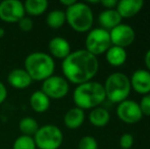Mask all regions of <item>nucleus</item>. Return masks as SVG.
<instances>
[{"label": "nucleus", "instance_id": "nucleus-1", "mask_svg": "<svg viewBox=\"0 0 150 149\" xmlns=\"http://www.w3.org/2000/svg\"><path fill=\"white\" fill-rule=\"evenodd\" d=\"M99 68L97 56L91 54L86 49L71 52L67 57L62 60L61 71L67 82L76 85L92 81Z\"/></svg>", "mask_w": 150, "mask_h": 149}, {"label": "nucleus", "instance_id": "nucleus-2", "mask_svg": "<svg viewBox=\"0 0 150 149\" xmlns=\"http://www.w3.org/2000/svg\"><path fill=\"white\" fill-rule=\"evenodd\" d=\"M73 99L76 107L83 110L93 109L106 99L104 87L102 84L93 81L78 85L74 91Z\"/></svg>", "mask_w": 150, "mask_h": 149}, {"label": "nucleus", "instance_id": "nucleus-3", "mask_svg": "<svg viewBox=\"0 0 150 149\" xmlns=\"http://www.w3.org/2000/svg\"><path fill=\"white\" fill-rule=\"evenodd\" d=\"M25 71L33 81L43 82L53 76L55 71L54 59L45 52H32L25 59Z\"/></svg>", "mask_w": 150, "mask_h": 149}, {"label": "nucleus", "instance_id": "nucleus-4", "mask_svg": "<svg viewBox=\"0 0 150 149\" xmlns=\"http://www.w3.org/2000/svg\"><path fill=\"white\" fill-rule=\"evenodd\" d=\"M67 23L78 33L89 32L93 26L94 16L91 7L84 2H76L65 10Z\"/></svg>", "mask_w": 150, "mask_h": 149}, {"label": "nucleus", "instance_id": "nucleus-5", "mask_svg": "<svg viewBox=\"0 0 150 149\" xmlns=\"http://www.w3.org/2000/svg\"><path fill=\"white\" fill-rule=\"evenodd\" d=\"M103 87L107 99L117 104L128 99L132 89L130 78L124 73H113L109 75Z\"/></svg>", "mask_w": 150, "mask_h": 149}, {"label": "nucleus", "instance_id": "nucleus-6", "mask_svg": "<svg viewBox=\"0 0 150 149\" xmlns=\"http://www.w3.org/2000/svg\"><path fill=\"white\" fill-rule=\"evenodd\" d=\"M37 149H58L62 144L63 134L54 125H45L38 129L33 137Z\"/></svg>", "mask_w": 150, "mask_h": 149}, {"label": "nucleus", "instance_id": "nucleus-7", "mask_svg": "<svg viewBox=\"0 0 150 149\" xmlns=\"http://www.w3.org/2000/svg\"><path fill=\"white\" fill-rule=\"evenodd\" d=\"M86 50L97 56L103 54L111 46L109 32L102 28H96L89 31L85 40Z\"/></svg>", "mask_w": 150, "mask_h": 149}, {"label": "nucleus", "instance_id": "nucleus-8", "mask_svg": "<svg viewBox=\"0 0 150 149\" xmlns=\"http://www.w3.org/2000/svg\"><path fill=\"white\" fill-rule=\"evenodd\" d=\"M69 90V82L61 76L53 75L42 82L41 91L49 99H62Z\"/></svg>", "mask_w": 150, "mask_h": 149}, {"label": "nucleus", "instance_id": "nucleus-9", "mask_svg": "<svg viewBox=\"0 0 150 149\" xmlns=\"http://www.w3.org/2000/svg\"><path fill=\"white\" fill-rule=\"evenodd\" d=\"M26 16L24 2L18 0H3L0 2V20L4 23H18Z\"/></svg>", "mask_w": 150, "mask_h": 149}, {"label": "nucleus", "instance_id": "nucleus-10", "mask_svg": "<svg viewBox=\"0 0 150 149\" xmlns=\"http://www.w3.org/2000/svg\"><path fill=\"white\" fill-rule=\"evenodd\" d=\"M117 115L120 121L126 124H136L143 117L139 103L130 99L119 103L117 107Z\"/></svg>", "mask_w": 150, "mask_h": 149}, {"label": "nucleus", "instance_id": "nucleus-11", "mask_svg": "<svg viewBox=\"0 0 150 149\" xmlns=\"http://www.w3.org/2000/svg\"><path fill=\"white\" fill-rule=\"evenodd\" d=\"M111 45L117 47L126 48L130 46L136 38V33L131 26L126 24H120L109 31Z\"/></svg>", "mask_w": 150, "mask_h": 149}, {"label": "nucleus", "instance_id": "nucleus-12", "mask_svg": "<svg viewBox=\"0 0 150 149\" xmlns=\"http://www.w3.org/2000/svg\"><path fill=\"white\" fill-rule=\"evenodd\" d=\"M131 88L137 93L147 95L150 94V73L147 70H137L130 79Z\"/></svg>", "mask_w": 150, "mask_h": 149}, {"label": "nucleus", "instance_id": "nucleus-13", "mask_svg": "<svg viewBox=\"0 0 150 149\" xmlns=\"http://www.w3.org/2000/svg\"><path fill=\"white\" fill-rule=\"evenodd\" d=\"M49 55L52 58L63 60L71 54V44L63 37H54L48 43Z\"/></svg>", "mask_w": 150, "mask_h": 149}, {"label": "nucleus", "instance_id": "nucleus-14", "mask_svg": "<svg viewBox=\"0 0 150 149\" xmlns=\"http://www.w3.org/2000/svg\"><path fill=\"white\" fill-rule=\"evenodd\" d=\"M7 82L12 88L22 90L28 88L33 83V80L25 68H14L8 74Z\"/></svg>", "mask_w": 150, "mask_h": 149}, {"label": "nucleus", "instance_id": "nucleus-15", "mask_svg": "<svg viewBox=\"0 0 150 149\" xmlns=\"http://www.w3.org/2000/svg\"><path fill=\"white\" fill-rule=\"evenodd\" d=\"M144 2L142 0H122L119 1L115 10L122 18H131L142 9Z\"/></svg>", "mask_w": 150, "mask_h": 149}, {"label": "nucleus", "instance_id": "nucleus-16", "mask_svg": "<svg viewBox=\"0 0 150 149\" xmlns=\"http://www.w3.org/2000/svg\"><path fill=\"white\" fill-rule=\"evenodd\" d=\"M98 23L101 28L109 32L122 24V18L115 9H105L99 13Z\"/></svg>", "mask_w": 150, "mask_h": 149}, {"label": "nucleus", "instance_id": "nucleus-17", "mask_svg": "<svg viewBox=\"0 0 150 149\" xmlns=\"http://www.w3.org/2000/svg\"><path fill=\"white\" fill-rule=\"evenodd\" d=\"M85 121V112L79 107H73L65 112L63 117V123L65 127L71 130L80 128Z\"/></svg>", "mask_w": 150, "mask_h": 149}, {"label": "nucleus", "instance_id": "nucleus-18", "mask_svg": "<svg viewBox=\"0 0 150 149\" xmlns=\"http://www.w3.org/2000/svg\"><path fill=\"white\" fill-rule=\"evenodd\" d=\"M30 106L35 112L43 113L49 109L50 99L41 90H38L32 93L30 97Z\"/></svg>", "mask_w": 150, "mask_h": 149}, {"label": "nucleus", "instance_id": "nucleus-19", "mask_svg": "<svg viewBox=\"0 0 150 149\" xmlns=\"http://www.w3.org/2000/svg\"><path fill=\"white\" fill-rule=\"evenodd\" d=\"M105 56H106L107 62L110 66H120L126 62L127 57H128V53H127L125 48L111 45L109 47V49L105 52Z\"/></svg>", "mask_w": 150, "mask_h": 149}, {"label": "nucleus", "instance_id": "nucleus-20", "mask_svg": "<svg viewBox=\"0 0 150 149\" xmlns=\"http://www.w3.org/2000/svg\"><path fill=\"white\" fill-rule=\"evenodd\" d=\"M109 119H110V114H109L108 110L101 106L93 108L89 113V121L91 125L95 126V127H104L109 123Z\"/></svg>", "mask_w": 150, "mask_h": 149}, {"label": "nucleus", "instance_id": "nucleus-21", "mask_svg": "<svg viewBox=\"0 0 150 149\" xmlns=\"http://www.w3.org/2000/svg\"><path fill=\"white\" fill-rule=\"evenodd\" d=\"M25 12L31 16H39L48 8L47 0H27L24 2Z\"/></svg>", "mask_w": 150, "mask_h": 149}, {"label": "nucleus", "instance_id": "nucleus-22", "mask_svg": "<svg viewBox=\"0 0 150 149\" xmlns=\"http://www.w3.org/2000/svg\"><path fill=\"white\" fill-rule=\"evenodd\" d=\"M65 23H67V18L63 10H51L46 16V25L51 29H59Z\"/></svg>", "mask_w": 150, "mask_h": 149}, {"label": "nucleus", "instance_id": "nucleus-23", "mask_svg": "<svg viewBox=\"0 0 150 149\" xmlns=\"http://www.w3.org/2000/svg\"><path fill=\"white\" fill-rule=\"evenodd\" d=\"M39 128L40 127L38 125V121L31 117H23L18 123V129L22 132V135L25 136L34 137V135L37 133Z\"/></svg>", "mask_w": 150, "mask_h": 149}, {"label": "nucleus", "instance_id": "nucleus-24", "mask_svg": "<svg viewBox=\"0 0 150 149\" xmlns=\"http://www.w3.org/2000/svg\"><path fill=\"white\" fill-rule=\"evenodd\" d=\"M12 149H37L33 137L21 135L13 142Z\"/></svg>", "mask_w": 150, "mask_h": 149}, {"label": "nucleus", "instance_id": "nucleus-25", "mask_svg": "<svg viewBox=\"0 0 150 149\" xmlns=\"http://www.w3.org/2000/svg\"><path fill=\"white\" fill-rule=\"evenodd\" d=\"M79 149H98V143L92 136H84L79 141Z\"/></svg>", "mask_w": 150, "mask_h": 149}, {"label": "nucleus", "instance_id": "nucleus-26", "mask_svg": "<svg viewBox=\"0 0 150 149\" xmlns=\"http://www.w3.org/2000/svg\"><path fill=\"white\" fill-rule=\"evenodd\" d=\"M18 28L21 29V31H23V32H25V33L31 32L34 28L33 20H32L30 16H26L18 20Z\"/></svg>", "mask_w": 150, "mask_h": 149}, {"label": "nucleus", "instance_id": "nucleus-27", "mask_svg": "<svg viewBox=\"0 0 150 149\" xmlns=\"http://www.w3.org/2000/svg\"><path fill=\"white\" fill-rule=\"evenodd\" d=\"M139 106H140V109L143 115L150 117V94L143 96L140 103H139Z\"/></svg>", "mask_w": 150, "mask_h": 149}, {"label": "nucleus", "instance_id": "nucleus-28", "mask_svg": "<svg viewBox=\"0 0 150 149\" xmlns=\"http://www.w3.org/2000/svg\"><path fill=\"white\" fill-rule=\"evenodd\" d=\"M133 144H134V137L131 134L126 133L122 135L120 139V145L122 149H131Z\"/></svg>", "mask_w": 150, "mask_h": 149}, {"label": "nucleus", "instance_id": "nucleus-29", "mask_svg": "<svg viewBox=\"0 0 150 149\" xmlns=\"http://www.w3.org/2000/svg\"><path fill=\"white\" fill-rule=\"evenodd\" d=\"M100 3L106 9H115L119 1H117V0H103V1H100Z\"/></svg>", "mask_w": 150, "mask_h": 149}, {"label": "nucleus", "instance_id": "nucleus-30", "mask_svg": "<svg viewBox=\"0 0 150 149\" xmlns=\"http://www.w3.org/2000/svg\"><path fill=\"white\" fill-rule=\"evenodd\" d=\"M7 98V89L2 82H0V104L3 103Z\"/></svg>", "mask_w": 150, "mask_h": 149}, {"label": "nucleus", "instance_id": "nucleus-31", "mask_svg": "<svg viewBox=\"0 0 150 149\" xmlns=\"http://www.w3.org/2000/svg\"><path fill=\"white\" fill-rule=\"evenodd\" d=\"M144 61H145V64H146L147 71L150 73V49L146 52V54H145Z\"/></svg>", "mask_w": 150, "mask_h": 149}, {"label": "nucleus", "instance_id": "nucleus-32", "mask_svg": "<svg viewBox=\"0 0 150 149\" xmlns=\"http://www.w3.org/2000/svg\"><path fill=\"white\" fill-rule=\"evenodd\" d=\"M76 0H60V3L62 4V5H64L65 7H69V6H71L73 4L76 3Z\"/></svg>", "mask_w": 150, "mask_h": 149}, {"label": "nucleus", "instance_id": "nucleus-33", "mask_svg": "<svg viewBox=\"0 0 150 149\" xmlns=\"http://www.w3.org/2000/svg\"><path fill=\"white\" fill-rule=\"evenodd\" d=\"M4 34H5V31H4V29L0 28V39L4 37Z\"/></svg>", "mask_w": 150, "mask_h": 149}]
</instances>
